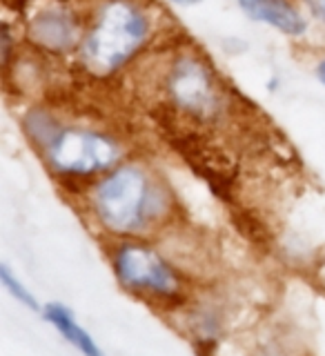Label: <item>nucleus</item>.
<instances>
[{"label":"nucleus","instance_id":"obj_1","mask_svg":"<svg viewBox=\"0 0 325 356\" xmlns=\"http://www.w3.org/2000/svg\"><path fill=\"white\" fill-rule=\"evenodd\" d=\"M98 220L114 234L141 229L154 211V194L148 176L136 167L111 172L94 192Z\"/></svg>","mask_w":325,"mask_h":356},{"label":"nucleus","instance_id":"obj_2","mask_svg":"<svg viewBox=\"0 0 325 356\" xmlns=\"http://www.w3.org/2000/svg\"><path fill=\"white\" fill-rule=\"evenodd\" d=\"M148 29V18L141 9L125 0H114L103 9L85 42L87 60L105 72L116 70L141 47Z\"/></svg>","mask_w":325,"mask_h":356},{"label":"nucleus","instance_id":"obj_3","mask_svg":"<svg viewBox=\"0 0 325 356\" xmlns=\"http://www.w3.org/2000/svg\"><path fill=\"white\" fill-rule=\"evenodd\" d=\"M116 159V145L94 131L65 129L49 143V161L63 174H96L114 165Z\"/></svg>","mask_w":325,"mask_h":356},{"label":"nucleus","instance_id":"obj_4","mask_svg":"<svg viewBox=\"0 0 325 356\" xmlns=\"http://www.w3.org/2000/svg\"><path fill=\"white\" fill-rule=\"evenodd\" d=\"M118 281L138 292L172 296L178 292V278L159 254L143 245H122L114 256Z\"/></svg>","mask_w":325,"mask_h":356},{"label":"nucleus","instance_id":"obj_5","mask_svg":"<svg viewBox=\"0 0 325 356\" xmlns=\"http://www.w3.org/2000/svg\"><path fill=\"white\" fill-rule=\"evenodd\" d=\"M167 87H170L174 103L187 109L189 114H196L200 118L214 114L216 109L214 87H212V78L207 70L198 60L192 58L178 60L172 70L170 81H167Z\"/></svg>","mask_w":325,"mask_h":356},{"label":"nucleus","instance_id":"obj_6","mask_svg":"<svg viewBox=\"0 0 325 356\" xmlns=\"http://www.w3.org/2000/svg\"><path fill=\"white\" fill-rule=\"evenodd\" d=\"M239 5L252 20L272 25L287 36H301L306 31V20L287 0H239Z\"/></svg>","mask_w":325,"mask_h":356},{"label":"nucleus","instance_id":"obj_7","mask_svg":"<svg viewBox=\"0 0 325 356\" xmlns=\"http://www.w3.org/2000/svg\"><path fill=\"white\" fill-rule=\"evenodd\" d=\"M42 314H45V321L51 323V325L65 337V341H70L78 352H83L85 356H103L96 341L89 337V332H85L78 325L72 309H67L63 303H47L42 309Z\"/></svg>","mask_w":325,"mask_h":356},{"label":"nucleus","instance_id":"obj_8","mask_svg":"<svg viewBox=\"0 0 325 356\" xmlns=\"http://www.w3.org/2000/svg\"><path fill=\"white\" fill-rule=\"evenodd\" d=\"M31 36L47 49H67L74 44V25L63 11H42L31 25Z\"/></svg>","mask_w":325,"mask_h":356},{"label":"nucleus","instance_id":"obj_9","mask_svg":"<svg viewBox=\"0 0 325 356\" xmlns=\"http://www.w3.org/2000/svg\"><path fill=\"white\" fill-rule=\"evenodd\" d=\"M0 281H3V285L7 287V292L14 296L18 303H22L25 307H29V309H33V312H38L40 309V305H38V300H36V296H33L29 289L22 285L18 278L11 274V270H9V265H0Z\"/></svg>","mask_w":325,"mask_h":356},{"label":"nucleus","instance_id":"obj_10","mask_svg":"<svg viewBox=\"0 0 325 356\" xmlns=\"http://www.w3.org/2000/svg\"><path fill=\"white\" fill-rule=\"evenodd\" d=\"M310 3V7L317 11V14L323 18V22H325V0H308Z\"/></svg>","mask_w":325,"mask_h":356},{"label":"nucleus","instance_id":"obj_11","mask_svg":"<svg viewBox=\"0 0 325 356\" xmlns=\"http://www.w3.org/2000/svg\"><path fill=\"white\" fill-rule=\"evenodd\" d=\"M317 74H319V78H321V83L325 85V60H321V63H319V67H317Z\"/></svg>","mask_w":325,"mask_h":356},{"label":"nucleus","instance_id":"obj_12","mask_svg":"<svg viewBox=\"0 0 325 356\" xmlns=\"http://www.w3.org/2000/svg\"><path fill=\"white\" fill-rule=\"evenodd\" d=\"M172 3H176V5H196V3H200V0H172Z\"/></svg>","mask_w":325,"mask_h":356}]
</instances>
